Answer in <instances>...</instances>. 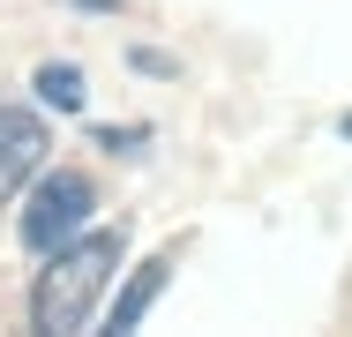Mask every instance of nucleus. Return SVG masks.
<instances>
[{
	"mask_svg": "<svg viewBox=\"0 0 352 337\" xmlns=\"http://www.w3.org/2000/svg\"><path fill=\"white\" fill-rule=\"evenodd\" d=\"M90 210H98V188H90V173H45L38 180V195L23 210V248H60L75 240L82 225H90Z\"/></svg>",
	"mask_w": 352,
	"mask_h": 337,
	"instance_id": "f03ea898",
	"label": "nucleus"
},
{
	"mask_svg": "<svg viewBox=\"0 0 352 337\" xmlns=\"http://www.w3.org/2000/svg\"><path fill=\"white\" fill-rule=\"evenodd\" d=\"M338 128H345V135H352V113H345V120H338Z\"/></svg>",
	"mask_w": 352,
	"mask_h": 337,
	"instance_id": "0eeeda50",
	"label": "nucleus"
},
{
	"mask_svg": "<svg viewBox=\"0 0 352 337\" xmlns=\"http://www.w3.org/2000/svg\"><path fill=\"white\" fill-rule=\"evenodd\" d=\"M38 165H45V120L23 113V105H0V202L15 195Z\"/></svg>",
	"mask_w": 352,
	"mask_h": 337,
	"instance_id": "7ed1b4c3",
	"label": "nucleus"
},
{
	"mask_svg": "<svg viewBox=\"0 0 352 337\" xmlns=\"http://www.w3.org/2000/svg\"><path fill=\"white\" fill-rule=\"evenodd\" d=\"M82 8H120V0H82Z\"/></svg>",
	"mask_w": 352,
	"mask_h": 337,
	"instance_id": "423d86ee",
	"label": "nucleus"
},
{
	"mask_svg": "<svg viewBox=\"0 0 352 337\" xmlns=\"http://www.w3.org/2000/svg\"><path fill=\"white\" fill-rule=\"evenodd\" d=\"M38 98L53 105V113H82V67H38Z\"/></svg>",
	"mask_w": 352,
	"mask_h": 337,
	"instance_id": "39448f33",
	"label": "nucleus"
},
{
	"mask_svg": "<svg viewBox=\"0 0 352 337\" xmlns=\"http://www.w3.org/2000/svg\"><path fill=\"white\" fill-rule=\"evenodd\" d=\"M165 270H173V255H150V263H142L135 277H128V292H120V300L105 307V330H135L142 315H150V300L165 292Z\"/></svg>",
	"mask_w": 352,
	"mask_h": 337,
	"instance_id": "20e7f679",
	"label": "nucleus"
},
{
	"mask_svg": "<svg viewBox=\"0 0 352 337\" xmlns=\"http://www.w3.org/2000/svg\"><path fill=\"white\" fill-rule=\"evenodd\" d=\"M113 270H120V232H75L60 248H45V270L30 285V323L45 337L82 330L90 307H98V292L113 285Z\"/></svg>",
	"mask_w": 352,
	"mask_h": 337,
	"instance_id": "f257e3e1",
	"label": "nucleus"
}]
</instances>
